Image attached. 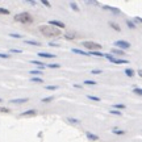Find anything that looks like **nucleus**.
Wrapping results in <instances>:
<instances>
[{
  "label": "nucleus",
  "instance_id": "obj_31",
  "mask_svg": "<svg viewBox=\"0 0 142 142\" xmlns=\"http://www.w3.org/2000/svg\"><path fill=\"white\" fill-rule=\"evenodd\" d=\"M70 5H71V8L74 9V11H79V8H78V7H76V4H75V3H71Z\"/></svg>",
  "mask_w": 142,
  "mask_h": 142
},
{
  "label": "nucleus",
  "instance_id": "obj_16",
  "mask_svg": "<svg viewBox=\"0 0 142 142\" xmlns=\"http://www.w3.org/2000/svg\"><path fill=\"white\" fill-rule=\"evenodd\" d=\"M28 114H36V110H34V109L26 110V112H24V113H21V116H28Z\"/></svg>",
  "mask_w": 142,
  "mask_h": 142
},
{
  "label": "nucleus",
  "instance_id": "obj_3",
  "mask_svg": "<svg viewBox=\"0 0 142 142\" xmlns=\"http://www.w3.org/2000/svg\"><path fill=\"white\" fill-rule=\"evenodd\" d=\"M15 20L18 21V22H22V24H29V22L33 21V18L28 12H22V13L16 15V16H15Z\"/></svg>",
  "mask_w": 142,
  "mask_h": 142
},
{
  "label": "nucleus",
  "instance_id": "obj_6",
  "mask_svg": "<svg viewBox=\"0 0 142 142\" xmlns=\"http://www.w3.org/2000/svg\"><path fill=\"white\" fill-rule=\"evenodd\" d=\"M49 25H51V26H54V28H55V26H57V29H59V28H64V24H63V22H61V21H58V20H50V21H49Z\"/></svg>",
  "mask_w": 142,
  "mask_h": 142
},
{
  "label": "nucleus",
  "instance_id": "obj_27",
  "mask_svg": "<svg viewBox=\"0 0 142 142\" xmlns=\"http://www.w3.org/2000/svg\"><path fill=\"white\" fill-rule=\"evenodd\" d=\"M51 100H53V96H49V97L42 99V101H44V103H49V101H51Z\"/></svg>",
  "mask_w": 142,
  "mask_h": 142
},
{
  "label": "nucleus",
  "instance_id": "obj_37",
  "mask_svg": "<svg viewBox=\"0 0 142 142\" xmlns=\"http://www.w3.org/2000/svg\"><path fill=\"white\" fill-rule=\"evenodd\" d=\"M114 107H116V108H125V105H124V104H116Z\"/></svg>",
  "mask_w": 142,
  "mask_h": 142
},
{
  "label": "nucleus",
  "instance_id": "obj_42",
  "mask_svg": "<svg viewBox=\"0 0 142 142\" xmlns=\"http://www.w3.org/2000/svg\"><path fill=\"white\" fill-rule=\"evenodd\" d=\"M1 101H3V100H1V99H0V103H1Z\"/></svg>",
  "mask_w": 142,
  "mask_h": 142
},
{
  "label": "nucleus",
  "instance_id": "obj_8",
  "mask_svg": "<svg viewBox=\"0 0 142 142\" xmlns=\"http://www.w3.org/2000/svg\"><path fill=\"white\" fill-rule=\"evenodd\" d=\"M103 8H104V9H107V11H110V12H113V13H120V9L113 8V7H109V5H104Z\"/></svg>",
  "mask_w": 142,
  "mask_h": 142
},
{
  "label": "nucleus",
  "instance_id": "obj_20",
  "mask_svg": "<svg viewBox=\"0 0 142 142\" xmlns=\"http://www.w3.org/2000/svg\"><path fill=\"white\" fill-rule=\"evenodd\" d=\"M90 100H94V101H100V97H97V96H92V95H88L87 96Z\"/></svg>",
  "mask_w": 142,
  "mask_h": 142
},
{
  "label": "nucleus",
  "instance_id": "obj_17",
  "mask_svg": "<svg viewBox=\"0 0 142 142\" xmlns=\"http://www.w3.org/2000/svg\"><path fill=\"white\" fill-rule=\"evenodd\" d=\"M112 53L113 54H118V55H124V51L118 50V49H112Z\"/></svg>",
  "mask_w": 142,
  "mask_h": 142
},
{
  "label": "nucleus",
  "instance_id": "obj_10",
  "mask_svg": "<svg viewBox=\"0 0 142 142\" xmlns=\"http://www.w3.org/2000/svg\"><path fill=\"white\" fill-rule=\"evenodd\" d=\"M86 136H87V138H88V140H92V141H96L97 140V136H95V134H92V133H90V132H87L86 133Z\"/></svg>",
  "mask_w": 142,
  "mask_h": 142
},
{
  "label": "nucleus",
  "instance_id": "obj_19",
  "mask_svg": "<svg viewBox=\"0 0 142 142\" xmlns=\"http://www.w3.org/2000/svg\"><path fill=\"white\" fill-rule=\"evenodd\" d=\"M125 74L128 75V76H133V75H134V71L132 70V68H126V70H125Z\"/></svg>",
  "mask_w": 142,
  "mask_h": 142
},
{
  "label": "nucleus",
  "instance_id": "obj_23",
  "mask_svg": "<svg viewBox=\"0 0 142 142\" xmlns=\"http://www.w3.org/2000/svg\"><path fill=\"white\" fill-rule=\"evenodd\" d=\"M0 13H1V15H9V11H8V9H5V8H1V7H0Z\"/></svg>",
  "mask_w": 142,
  "mask_h": 142
},
{
  "label": "nucleus",
  "instance_id": "obj_21",
  "mask_svg": "<svg viewBox=\"0 0 142 142\" xmlns=\"http://www.w3.org/2000/svg\"><path fill=\"white\" fill-rule=\"evenodd\" d=\"M84 84H88V86H95L96 82H95V80H84Z\"/></svg>",
  "mask_w": 142,
  "mask_h": 142
},
{
  "label": "nucleus",
  "instance_id": "obj_32",
  "mask_svg": "<svg viewBox=\"0 0 142 142\" xmlns=\"http://www.w3.org/2000/svg\"><path fill=\"white\" fill-rule=\"evenodd\" d=\"M64 37H66L67 38V40H72V38H74V34H64Z\"/></svg>",
  "mask_w": 142,
  "mask_h": 142
},
{
  "label": "nucleus",
  "instance_id": "obj_36",
  "mask_svg": "<svg viewBox=\"0 0 142 142\" xmlns=\"http://www.w3.org/2000/svg\"><path fill=\"white\" fill-rule=\"evenodd\" d=\"M0 112H4V113H8V112H9V109H7V108H0Z\"/></svg>",
  "mask_w": 142,
  "mask_h": 142
},
{
  "label": "nucleus",
  "instance_id": "obj_28",
  "mask_svg": "<svg viewBox=\"0 0 142 142\" xmlns=\"http://www.w3.org/2000/svg\"><path fill=\"white\" fill-rule=\"evenodd\" d=\"M110 113H112V114H117V116H121V112H118V110H116V109H112V110H110Z\"/></svg>",
  "mask_w": 142,
  "mask_h": 142
},
{
  "label": "nucleus",
  "instance_id": "obj_14",
  "mask_svg": "<svg viewBox=\"0 0 142 142\" xmlns=\"http://www.w3.org/2000/svg\"><path fill=\"white\" fill-rule=\"evenodd\" d=\"M30 63H34V64H37V66H40V70L45 67V63L40 62V61H30Z\"/></svg>",
  "mask_w": 142,
  "mask_h": 142
},
{
  "label": "nucleus",
  "instance_id": "obj_35",
  "mask_svg": "<svg viewBox=\"0 0 142 142\" xmlns=\"http://www.w3.org/2000/svg\"><path fill=\"white\" fill-rule=\"evenodd\" d=\"M91 72H92V74H101L103 71H101V70H92Z\"/></svg>",
  "mask_w": 142,
  "mask_h": 142
},
{
  "label": "nucleus",
  "instance_id": "obj_38",
  "mask_svg": "<svg viewBox=\"0 0 142 142\" xmlns=\"http://www.w3.org/2000/svg\"><path fill=\"white\" fill-rule=\"evenodd\" d=\"M70 122H79V120H75V118H68Z\"/></svg>",
  "mask_w": 142,
  "mask_h": 142
},
{
  "label": "nucleus",
  "instance_id": "obj_9",
  "mask_svg": "<svg viewBox=\"0 0 142 142\" xmlns=\"http://www.w3.org/2000/svg\"><path fill=\"white\" fill-rule=\"evenodd\" d=\"M26 101H29L26 97H24V99H15V100H11V103H15V104H22V103H26Z\"/></svg>",
  "mask_w": 142,
  "mask_h": 142
},
{
  "label": "nucleus",
  "instance_id": "obj_40",
  "mask_svg": "<svg viewBox=\"0 0 142 142\" xmlns=\"http://www.w3.org/2000/svg\"><path fill=\"white\" fill-rule=\"evenodd\" d=\"M134 91H136L138 95H141V88H136V90H134Z\"/></svg>",
  "mask_w": 142,
  "mask_h": 142
},
{
  "label": "nucleus",
  "instance_id": "obj_7",
  "mask_svg": "<svg viewBox=\"0 0 142 142\" xmlns=\"http://www.w3.org/2000/svg\"><path fill=\"white\" fill-rule=\"evenodd\" d=\"M38 55L42 58H55V54H50V53H38Z\"/></svg>",
  "mask_w": 142,
  "mask_h": 142
},
{
  "label": "nucleus",
  "instance_id": "obj_26",
  "mask_svg": "<svg viewBox=\"0 0 142 142\" xmlns=\"http://www.w3.org/2000/svg\"><path fill=\"white\" fill-rule=\"evenodd\" d=\"M46 90H58V86H46Z\"/></svg>",
  "mask_w": 142,
  "mask_h": 142
},
{
  "label": "nucleus",
  "instance_id": "obj_25",
  "mask_svg": "<svg viewBox=\"0 0 142 142\" xmlns=\"http://www.w3.org/2000/svg\"><path fill=\"white\" fill-rule=\"evenodd\" d=\"M47 67H50V68H59L61 66H59L58 63H53V64L50 63V64H47Z\"/></svg>",
  "mask_w": 142,
  "mask_h": 142
},
{
  "label": "nucleus",
  "instance_id": "obj_15",
  "mask_svg": "<svg viewBox=\"0 0 142 142\" xmlns=\"http://www.w3.org/2000/svg\"><path fill=\"white\" fill-rule=\"evenodd\" d=\"M88 54H90V55H96V57H103V55H104V53H101V51H90Z\"/></svg>",
  "mask_w": 142,
  "mask_h": 142
},
{
  "label": "nucleus",
  "instance_id": "obj_39",
  "mask_svg": "<svg viewBox=\"0 0 142 142\" xmlns=\"http://www.w3.org/2000/svg\"><path fill=\"white\" fill-rule=\"evenodd\" d=\"M11 51H12V53H21L22 50H16V49H11Z\"/></svg>",
  "mask_w": 142,
  "mask_h": 142
},
{
  "label": "nucleus",
  "instance_id": "obj_13",
  "mask_svg": "<svg viewBox=\"0 0 142 142\" xmlns=\"http://www.w3.org/2000/svg\"><path fill=\"white\" fill-rule=\"evenodd\" d=\"M72 53H76V54H82V55H90L87 51H83V50H78V49H72Z\"/></svg>",
  "mask_w": 142,
  "mask_h": 142
},
{
  "label": "nucleus",
  "instance_id": "obj_11",
  "mask_svg": "<svg viewBox=\"0 0 142 142\" xmlns=\"http://www.w3.org/2000/svg\"><path fill=\"white\" fill-rule=\"evenodd\" d=\"M25 44L34 45V46H41V42H38V41H30V40H25Z\"/></svg>",
  "mask_w": 142,
  "mask_h": 142
},
{
  "label": "nucleus",
  "instance_id": "obj_29",
  "mask_svg": "<svg viewBox=\"0 0 142 142\" xmlns=\"http://www.w3.org/2000/svg\"><path fill=\"white\" fill-rule=\"evenodd\" d=\"M32 82H36V83H42L44 80H42L41 78H33V79H32Z\"/></svg>",
  "mask_w": 142,
  "mask_h": 142
},
{
  "label": "nucleus",
  "instance_id": "obj_2",
  "mask_svg": "<svg viewBox=\"0 0 142 142\" xmlns=\"http://www.w3.org/2000/svg\"><path fill=\"white\" fill-rule=\"evenodd\" d=\"M82 45H83L84 49H90L91 51H99V50H101V49H103L100 44L94 42V41H83Z\"/></svg>",
  "mask_w": 142,
  "mask_h": 142
},
{
  "label": "nucleus",
  "instance_id": "obj_18",
  "mask_svg": "<svg viewBox=\"0 0 142 142\" xmlns=\"http://www.w3.org/2000/svg\"><path fill=\"white\" fill-rule=\"evenodd\" d=\"M113 133L117 134V136H121V134H125V130H118V129H113Z\"/></svg>",
  "mask_w": 142,
  "mask_h": 142
},
{
  "label": "nucleus",
  "instance_id": "obj_12",
  "mask_svg": "<svg viewBox=\"0 0 142 142\" xmlns=\"http://www.w3.org/2000/svg\"><path fill=\"white\" fill-rule=\"evenodd\" d=\"M109 26H112V28H113L114 30H117V32H120V30H121L120 26H118L116 22H113V21H110V22H109Z\"/></svg>",
  "mask_w": 142,
  "mask_h": 142
},
{
  "label": "nucleus",
  "instance_id": "obj_4",
  "mask_svg": "<svg viewBox=\"0 0 142 142\" xmlns=\"http://www.w3.org/2000/svg\"><path fill=\"white\" fill-rule=\"evenodd\" d=\"M103 57H104V58H107V59L109 61V62L117 63V64H122V63H128V62H129L128 59H116L114 57H112L110 54H105V53H104V55H103Z\"/></svg>",
  "mask_w": 142,
  "mask_h": 142
},
{
  "label": "nucleus",
  "instance_id": "obj_41",
  "mask_svg": "<svg viewBox=\"0 0 142 142\" xmlns=\"http://www.w3.org/2000/svg\"><path fill=\"white\" fill-rule=\"evenodd\" d=\"M136 21H137V22H141V18H140V17H137V18H134V22H136Z\"/></svg>",
  "mask_w": 142,
  "mask_h": 142
},
{
  "label": "nucleus",
  "instance_id": "obj_24",
  "mask_svg": "<svg viewBox=\"0 0 142 142\" xmlns=\"http://www.w3.org/2000/svg\"><path fill=\"white\" fill-rule=\"evenodd\" d=\"M30 74L32 75H41V70L38 68V70H32L30 71Z\"/></svg>",
  "mask_w": 142,
  "mask_h": 142
},
{
  "label": "nucleus",
  "instance_id": "obj_33",
  "mask_svg": "<svg viewBox=\"0 0 142 142\" xmlns=\"http://www.w3.org/2000/svg\"><path fill=\"white\" fill-rule=\"evenodd\" d=\"M42 4H44V5H46V7H51V4H50V3H49V1H46V0H42Z\"/></svg>",
  "mask_w": 142,
  "mask_h": 142
},
{
  "label": "nucleus",
  "instance_id": "obj_22",
  "mask_svg": "<svg viewBox=\"0 0 142 142\" xmlns=\"http://www.w3.org/2000/svg\"><path fill=\"white\" fill-rule=\"evenodd\" d=\"M126 24H128V26H129L130 29H136V24H133L132 21H129V20H128V21H126Z\"/></svg>",
  "mask_w": 142,
  "mask_h": 142
},
{
  "label": "nucleus",
  "instance_id": "obj_1",
  "mask_svg": "<svg viewBox=\"0 0 142 142\" xmlns=\"http://www.w3.org/2000/svg\"><path fill=\"white\" fill-rule=\"evenodd\" d=\"M40 32L44 34L45 37H49V38H54V37L61 36V30L54 28V26H51V25H41Z\"/></svg>",
  "mask_w": 142,
  "mask_h": 142
},
{
  "label": "nucleus",
  "instance_id": "obj_34",
  "mask_svg": "<svg viewBox=\"0 0 142 142\" xmlns=\"http://www.w3.org/2000/svg\"><path fill=\"white\" fill-rule=\"evenodd\" d=\"M9 36H11V37H15V38H21L20 34H16V33H11Z\"/></svg>",
  "mask_w": 142,
  "mask_h": 142
},
{
  "label": "nucleus",
  "instance_id": "obj_5",
  "mask_svg": "<svg viewBox=\"0 0 142 142\" xmlns=\"http://www.w3.org/2000/svg\"><path fill=\"white\" fill-rule=\"evenodd\" d=\"M114 46H118V47L121 49H129L130 47V44L128 41H114Z\"/></svg>",
  "mask_w": 142,
  "mask_h": 142
},
{
  "label": "nucleus",
  "instance_id": "obj_30",
  "mask_svg": "<svg viewBox=\"0 0 142 142\" xmlns=\"http://www.w3.org/2000/svg\"><path fill=\"white\" fill-rule=\"evenodd\" d=\"M0 58H4V59H8L9 55L8 54H4V53H0Z\"/></svg>",
  "mask_w": 142,
  "mask_h": 142
}]
</instances>
